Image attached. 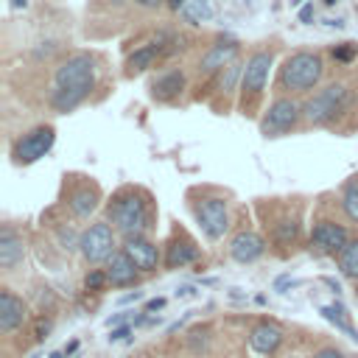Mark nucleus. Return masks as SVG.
<instances>
[{"label":"nucleus","mask_w":358,"mask_h":358,"mask_svg":"<svg viewBox=\"0 0 358 358\" xmlns=\"http://www.w3.org/2000/svg\"><path fill=\"white\" fill-rule=\"evenodd\" d=\"M196 260H199V243H196V238L185 227L173 224L168 241L162 243V266L165 268H185V266H190Z\"/></svg>","instance_id":"4468645a"},{"label":"nucleus","mask_w":358,"mask_h":358,"mask_svg":"<svg viewBox=\"0 0 358 358\" xmlns=\"http://www.w3.org/2000/svg\"><path fill=\"white\" fill-rule=\"evenodd\" d=\"M336 260H338L341 274L358 282V238H352V241H350V243L341 249V255H338Z\"/></svg>","instance_id":"393cba45"},{"label":"nucleus","mask_w":358,"mask_h":358,"mask_svg":"<svg viewBox=\"0 0 358 358\" xmlns=\"http://www.w3.org/2000/svg\"><path fill=\"white\" fill-rule=\"evenodd\" d=\"M50 327H53V324H50V319H45V316H39V319H36V324H34V338H36V341H42V338H48V333H50Z\"/></svg>","instance_id":"cd10ccee"},{"label":"nucleus","mask_w":358,"mask_h":358,"mask_svg":"<svg viewBox=\"0 0 358 358\" xmlns=\"http://www.w3.org/2000/svg\"><path fill=\"white\" fill-rule=\"evenodd\" d=\"M266 232L271 238V246H277L282 255L294 252L299 246V238H302V213H299V207H294V210H291V204L282 207L277 215H271V224H266Z\"/></svg>","instance_id":"ddd939ff"},{"label":"nucleus","mask_w":358,"mask_h":358,"mask_svg":"<svg viewBox=\"0 0 358 358\" xmlns=\"http://www.w3.org/2000/svg\"><path fill=\"white\" fill-rule=\"evenodd\" d=\"M134 6L145 8V11H157V8H165V0H131Z\"/></svg>","instance_id":"c756f323"},{"label":"nucleus","mask_w":358,"mask_h":358,"mask_svg":"<svg viewBox=\"0 0 358 358\" xmlns=\"http://www.w3.org/2000/svg\"><path fill=\"white\" fill-rule=\"evenodd\" d=\"M162 305H165V299H162V296H157V299H151V302H148V310H159Z\"/></svg>","instance_id":"473e14b6"},{"label":"nucleus","mask_w":358,"mask_h":358,"mask_svg":"<svg viewBox=\"0 0 358 358\" xmlns=\"http://www.w3.org/2000/svg\"><path fill=\"white\" fill-rule=\"evenodd\" d=\"M338 201H341V210H344L347 221L358 227V176H352V179L344 182V187H341V199H338Z\"/></svg>","instance_id":"b1692460"},{"label":"nucleus","mask_w":358,"mask_h":358,"mask_svg":"<svg viewBox=\"0 0 358 358\" xmlns=\"http://www.w3.org/2000/svg\"><path fill=\"white\" fill-rule=\"evenodd\" d=\"M274 64V50L271 48H257L246 56L243 62V76L238 87V106L243 115H257L268 81V70Z\"/></svg>","instance_id":"39448f33"},{"label":"nucleus","mask_w":358,"mask_h":358,"mask_svg":"<svg viewBox=\"0 0 358 358\" xmlns=\"http://www.w3.org/2000/svg\"><path fill=\"white\" fill-rule=\"evenodd\" d=\"M53 143H56V129L50 123H39L11 143V159L14 165H31L42 159L53 148Z\"/></svg>","instance_id":"f8f14e48"},{"label":"nucleus","mask_w":358,"mask_h":358,"mask_svg":"<svg viewBox=\"0 0 358 358\" xmlns=\"http://www.w3.org/2000/svg\"><path fill=\"white\" fill-rule=\"evenodd\" d=\"M352 241L350 229L344 224H338L336 218H316L313 227H310V238H308V246L313 255L319 257H338L341 249Z\"/></svg>","instance_id":"9d476101"},{"label":"nucleus","mask_w":358,"mask_h":358,"mask_svg":"<svg viewBox=\"0 0 358 358\" xmlns=\"http://www.w3.org/2000/svg\"><path fill=\"white\" fill-rule=\"evenodd\" d=\"M330 56H333L336 62H352V59L358 56V45H355V42H341V45H336V48L330 50Z\"/></svg>","instance_id":"bb28decb"},{"label":"nucleus","mask_w":358,"mask_h":358,"mask_svg":"<svg viewBox=\"0 0 358 358\" xmlns=\"http://www.w3.org/2000/svg\"><path fill=\"white\" fill-rule=\"evenodd\" d=\"M176 36L173 34H168V31H159L154 39H148L145 45H140V48H134V53H129L126 56V76L131 78V76H140V73H145V70H151L159 59H165V56H171L173 50H176Z\"/></svg>","instance_id":"9b49d317"},{"label":"nucleus","mask_w":358,"mask_h":358,"mask_svg":"<svg viewBox=\"0 0 358 358\" xmlns=\"http://www.w3.org/2000/svg\"><path fill=\"white\" fill-rule=\"evenodd\" d=\"M106 221L115 227L117 235H148L157 221V201L140 185H123L106 201Z\"/></svg>","instance_id":"f03ea898"},{"label":"nucleus","mask_w":358,"mask_h":358,"mask_svg":"<svg viewBox=\"0 0 358 358\" xmlns=\"http://www.w3.org/2000/svg\"><path fill=\"white\" fill-rule=\"evenodd\" d=\"M266 255V241H263V235L260 232H255L252 227H246V229H238L235 235H232V241H229V257L235 260V263H255V260H260Z\"/></svg>","instance_id":"dca6fc26"},{"label":"nucleus","mask_w":358,"mask_h":358,"mask_svg":"<svg viewBox=\"0 0 358 358\" xmlns=\"http://www.w3.org/2000/svg\"><path fill=\"white\" fill-rule=\"evenodd\" d=\"M120 249L131 257V263H134L143 274L157 271L159 263H162V252H159V246H157L148 235H131V238H123V241H120Z\"/></svg>","instance_id":"2eb2a0df"},{"label":"nucleus","mask_w":358,"mask_h":358,"mask_svg":"<svg viewBox=\"0 0 358 358\" xmlns=\"http://www.w3.org/2000/svg\"><path fill=\"white\" fill-rule=\"evenodd\" d=\"M238 50H241V45H238L235 39H218L215 45H210V48L201 53V59H199V73H201V76H218L227 64H232V62L238 59Z\"/></svg>","instance_id":"f3484780"},{"label":"nucleus","mask_w":358,"mask_h":358,"mask_svg":"<svg viewBox=\"0 0 358 358\" xmlns=\"http://www.w3.org/2000/svg\"><path fill=\"white\" fill-rule=\"evenodd\" d=\"M92 90H95V56L87 50H73L53 70V90L48 95V103L53 112L67 115L78 109Z\"/></svg>","instance_id":"f257e3e1"},{"label":"nucleus","mask_w":358,"mask_h":358,"mask_svg":"<svg viewBox=\"0 0 358 358\" xmlns=\"http://www.w3.org/2000/svg\"><path fill=\"white\" fill-rule=\"evenodd\" d=\"M322 316L327 319V322H333L341 333H347L352 341H358V330L350 324V313H347V308L341 305V302H333V305H322Z\"/></svg>","instance_id":"5701e85b"},{"label":"nucleus","mask_w":358,"mask_h":358,"mask_svg":"<svg viewBox=\"0 0 358 358\" xmlns=\"http://www.w3.org/2000/svg\"><path fill=\"white\" fill-rule=\"evenodd\" d=\"M103 193L101 185L92 176L84 173H64V185H62V204L70 210L73 218H90L98 204H101Z\"/></svg>","instance_id":"6e6552de"},{"label":"nucleus","mask_w":358,"mask_h":358,"mask_svg":"<svg viewBox=\"0 0 358 358\" xmlns=\"http://www.w3.org/2000/svg\"><path fill=\"white\" fill-rule=\"evenodd\" d=\"M310 14H313V8H310V6H305V8L299 11V20H302V22H308V20H310Z\"/></svg>","instance_id":"72a5a7b5"},{"label":"nucleus","mask_w":358,"mask_h":358,"mask_svg":"<svg viewBox=\"0 0 358 358\" xmlns=\"http://www.w3.org/2000/svg\"><path fill=\"white\" fill-rule=\"evenodd\" d=\"M129 333H131V327H129V324H123V327H115V330L109 333V341H112V344H115V341H123Z\"/></svg>","instance_id":"7c9ffc66"},{"label":"nucleus","mask_w":358,"mask_h":358,"mask_svg":"<svg viewBox=\"0 0 358 358\" xmlns=\"http://www.w3.org/2000/svg\"><path fill=\"white\" fill-rule=\"evenodd\" d=\"M106 277H109V285L112 288H131V285H137L140 282V277H143V271L131 263V257L123 252V249H117L109 260H106Z\"/></svg>","instance_id":"412c9836"},{"label":"nucleus","mask_w":358,"mask_h":358,"mask_svg":"<svg viewBox=\"0 0 358 358\" xmlns=\"http://www.w3.org/2000/svg\"><path fill=\"white\" fill-rule=\"evenodd\" d=\"M185 6H187V0H165L168 11H185Z\"/></svg>","instance_id":"2f4dec72"},{"label":"nucleus","mask_w":358,"mask_h":358,"mask_svg":"<svg viewBox=\"0 0 358 358\" xmlns=\"http://www.w3.org/2000/svg\"><path fill=\"white\" fill-rule=\"evenodd\" d=\"M324 78V56L319 50H294L282 59L277 70L280 95H305L313 92Z\"/></svg>","instance_id":"7ed1b4c3"},{"label":"nucleus","mask_w":358,"mask_h":358,"mask_svg":"<svg viewBox=\"0 0 358 358\" xmlns=\"http://www.w3.org/2000/svg\"><path fill=\"white\" fill-rule=\"evenodd\" d=\"M28 322V305L20 294H14L11 288H0V333L11 336L17 327H22Z\"/></svg>","instance_id":"a211bd4d"},{"label":"nucleus","mask_w":358,"mask_h":358,"mask_svg":"<svg viewBox=\"0 0 358 358\" xmlns=\"http://www.w3.org/2000/svg\"><path fill=\"white\" fill-rule=\"evenodd\" d=\"M22 260H25V238L14 224L6 221L0 227V268L14 271Z\"/></svg>","instance_id":"aec40b11"},{"label":"nucleus","mask_w":358,"mask_h":358,"mask_svg":"<svg viewBox=\"0 0 358 358\" xmlns=\"http://www.w3.org/2000/svg\"><path fill=\"white\" fill-rule=\"evenodd\" d=\"M185 87H187V76L182 70H165L151 81L148 90H151V98L157 103H173V101H179Z\"/></svg>","instance_id":"4be33fe9"},{"label":"nucleus","mask_w":358,"mask_h":358,"mask_svg":"<svg viewBox=\"0 0 358 358\" xmlns=\"http://www.w3.org/2000/svg\"><path fill=\"white\" fill-rule=\"evenodd\" d=\"M196 224L207 241H221L229 229V201L215 187H193L187 193Z\"/></svg>","instance_id":"20e7f679"},{"label":"nucleus","mask_w":358,"mask_h":358,"mask_svg":"<svg viewBox=\"0 0 358 358\" xmlns=\"http://www.w3.org/2000/svg\"><path fill=\"white\" fill-rule=\"evenodd\" d=\"M109 285V277H106V268H90L87 277H84V288L87 291H103Z\"/></svg>","instance_id":"a878e982"},{"label":"nucleus","mask_w":358,"mask_h":358,"mask_svg":"<svg viewBox=\"0 0 358 358\" xmlns=\"http://www.w3.org/2000/svg\"><path fill=\"white\" fill-rule=\"evenodd\" d=\"M117 232L109 221H92L90 227L81 229V241H78V252L90 266L106 263L115 252H117Z\"/></svg>","instance_id":"1a4fd4ad"},{"label":"nucleus","mask_w":358,"mask_h":358,"mask_svg":"<svg viewBox=\"0 0 358 358\" xmlns=\"http://www.w3.org/2000/svg\"><path fill=\"white\" fill-rule=\"evenodd\" d=\"M305 123L302 101L296 95H277L260 115V134L263 137H285Z\"/></svg>","instance_id":"0eeeda50"},{"label":"nucleus","mask_w":358,"mask_h":358,"mask_svg":"<svg viewBox=\"0 0 358 358\" xmlns=\"http://www.w3.org/2000/svg\"><path fill=\"white\" fill-rule=\"evenodd\" d=\"M131 358H145V355H131Z\"/></svg>","instance_id":"f704fd0d"},{"label":"nucleus","mask_w":358,"mask_h":358,"mask_svg":"<svg viewBox=\"0 0 358 358\" xmlns=\"http://www.w3.org/2000/svg\"><path fill=\"white\" fill-rule=\"evenodd\" d=\"M350 106V90L341 81L324 84L322 90L310 92L302 101V112H305V126H330L336 123Z\"/></svg>","instance_id":"423d86ee"},{"label":"nucleus","mask_w":358,"mask_h":358,"mask_svg":"<svg viewBox=\"0 0 358 358\" xmlns=\"http://www.w3.org/2000/svg\"><path fill=\"white\" fill-rule=\"evenodd\" d=\"M313 358H347V355H344L338 347H322V350H319Z\"/></svg>","instance_id":"c85d7f7f"},{"label":"nucleus","mask_w":358,"mask_h":358,"mask_svg":"<svg viewBox=\"0 0 358 358\" xmlns=\"http://www.w3.org/2000/svg\"><path fill=\"white\" fill-rule=\"evenodd\" d=\"M285 341V330L274 322V319H260L252 330H249V347L257 355H274Z\"/></svg>","instance_id":"6ab92c4d"}]
</instances>
